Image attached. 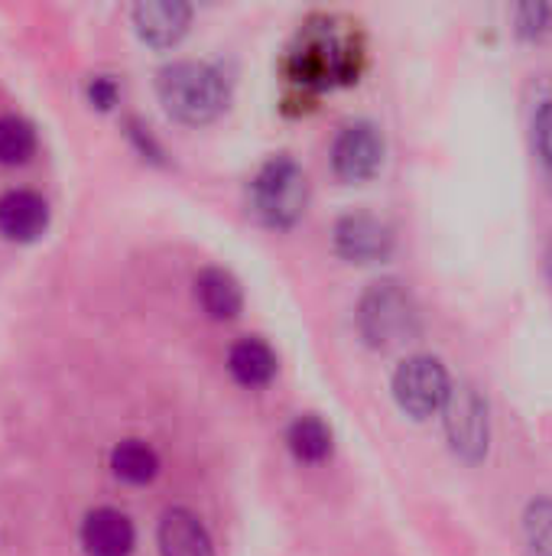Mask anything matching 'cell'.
Here are the masks:
<instances>
[{"label":"cell","instance_id":"obj_14","mask_svg":"<svg viewBox=\"0 0 552 556\" xmlns=\"http://www.w3.org/2000/svg\"><path fill=\"white\" fill-rule=\"evenodd\" d=\"M195 296L202 303V309L211 319H234L244 309V290L234 280V274L221 270V267H205L195 277Z\"/></svg>","mask_w":552,"mask_h":556},{"label":"cell","instance_id":"obj_9","mask_svg":"<svg viewBox=\"0 0 552 556\" xmlns=\"http://www.w3.org/2000/svg\"><path fill=\"white\" fill-rule=\"evenodd\" d=\"M81 547L88 556H130L137 547L133 521L117 508H94L81 521Z\"/></svg>","mask_w":552,"mask_h":556},{"label":"cell","instance_id":"obj_21","mask_svg":"<svg viewBox=\"0 0 552 556\" xmlns=\"http://www.w3.org/2000/svg\"><path fill=\"white\" fill-rule=\"evenodd\" d=\"M117 94H120V88H117V81H114L111 75H94V78L88 81V98H91V104L101 108V111L114 108V104H117Z\"/></svg>","mask_w":552,"mask_h":556},{"label":"cell","instance_id":"obj_6","mask_svg":"<svg viewBox=\"0 0 552 556\" xmlns=\"http://www.w3.org/2000/svg\"><path fill=\"white\" fill-rule=\"evenodd\" d=\"M446 440L462 463H482L491 450V417L488 401L472 384H452L442 407Z\"/></svg>","mask_w":552,"mask_h":556},{"label":"cell","instance_id":"obj_11","mask_svg":"<svg viewBox=\"0 0 552 556\" xmlns=\"http://www.w3.org/2000/svg\"><path fill=\"white\" fill-rule=\"evenodd\" d=\"M49 228V202L33 189H10L0 195V235L7 241H36Z\"/></svg>","mask_w":552,"mask_h":556},{"label":"cell","instance_id":"obj_8","mask_svg":"<svg viewBox=\"0 0 552 556\" xmlns=\"http://www.w3.org/2000/svg\"><path fill=\"white\" fill-rule=\"evenodd\" d=\"M332 244L351 264H377V261L390 257L397 238L384 218H377L371 212H351L335 222Z\"/></svg>","mask_w":552,"mask_h":556},{"label":"cell","instance_id":"obj_16","mask_svg":"<svg viewBox=\"0 0 552 556\" xmlns=\"http://www.w3.org/2000/svg\"><path fill=\"white\" fill-rule=\"evenodd\" d=\"M111 472L127 485H150L159 476V456L140 440H124L111 450Z\"/></svg>","mask_w":552,"mask_h":556},{"label":"cell","instance_id":"obj_17","mask_svg":"<svg viewBox=\"0 0 552 556\" xmlns=\"http://www.w3.org/2000/svg\"><path fill=\"white\" fill-rule=\"evenodd\" d=\"M36 153V130L26 117L3 114L0 117V163L23 166Z\"/></svg>","mask_w":552,"mask_h":556},{"label":"cell","instance_id":"obj_7","mask_svg":"<svg viewBox=\"0 0 552 556\" xmlns=\"http://www.w3.org/2000/svg\"><path fill=\"white\" fill-rule=\"evenodd\" d=\"M384 134L371 121H351L332 143V169L345 182H368L384 166Z\"/></svg>","mask_w":552,"mask_h":556},{"label":"cell","instance_id":"obj_12","mask_svg":"<svg viewBox=\"0 0 552 556\" xmlns=\"http://www.w3.org/2000/svg\"><path fill=\"white\" fill-rule=\"evenodd\" d=\"M156 547L159 556H215V544L205 525L189 508H169L159 518Z\"/></svg>","mask_w":552,"mask_h":556},{"label":"cell","instance_id":"obj_3","mask_svg":"<svg viewBox=\"0 0 552 556\" xmlns=\"http://www.w3.org/2000/svg\"><path fill=\"white\" fill-rule=\"evenodd\" d=\"M309 205V179L303 166L280 153L270 156L251 179V212L267 228H293Z\"/></svg>","mask_w":552,"mask_h":556},{"label":"cell","instance_id":"obj_18","mask_svg":"<svg viewBox=\"0 0 552 556\" xmlns=\"http://www.w3.org/2000/svg\"><path fill=\"white\" fill-rule=\"evenodd\" d=\"M524 541L534 556H552V498H537L527 505Z\"/></svg>","mask_w":552,"mask_h":556},{"label":"cell","instance_id":"obj_15","mask_svg":"<svg viewBox=\"0 0 552 556\" xmlns=\"http://www.w3.org/2000/svg\"><path fill=\"white\" fill-rule=\"evenodd\" d=\"M286 446H290V453H293L299 463L319 466V463H325V459L332 456L335 437H332V427H329L322 417L303 414V417H296V420L290 424V430H286Z\"/></svg>","mask_w":552,"mask_h":556},{"label":"cell","instance_id":"obj_4","mask_svg":"<svg viewBox=\"0 0 552 556\" xmlns=\"http://www.w3.org/2000/svg\"><path fill=\"white\" fill-rule=\"evenodd\" d=\"M358 332L371 349H390L410 339L420 326L416 303L400 280H377L371 283L355 309Z\"/></svg>","mask_w":552,"mask_h":556},{"label":"cell","instance_id":"obj_23","mask_svg":"<svg viewBox=\"0 0 552 556\" xmlns=\"http://www.w3.org/2000/svg\"><path fill=\"white\" fill-rule=\"evenodd\" d=\"M550 186H552V169H550Z\"/></svg>","mask_w":552,"mask_h":556},{"label":"cell","instance_id":"obj_22","mask_svg":"<svg viewBox=\"0 0 552 556\" xmlns=\"http://www.w3.org/2000/svg\"><path fill=\"white\" fill-rule=\"evenodd\" d=\"M547 274H550V280H552V244H550V251H547Z\"/></svg>","mask_w":552,"mask_h":556},{"label":"cell","instance_id":"obj_20","mask_svg":"<svg viewBox=\"0 0 552 556\" xmlns=\"http://www.w3.org/2000/svg\"><path fill=\"white\" fill-rule=\"evenodd\" d=\"M534 147L543 166L552 169V98H547L534 114Z\"/></svg>","mask_w":552,"mask_h":556},{"label":"cell","instance_id":"obj_1","mask_svg":"<svg viewBox=\"0 0 552 556\" xmlns=\"http://www.w3.org/2000/svg\"><path fill=\"white\" fill-rule=\"evenodd\" d=\"M361 59V42L351 33H342L332 20L309 23V29L299 36V46L286 55V78L303 94L322 91L338 81H355Z\"/></svg>","mask_w":552,"mask_h":556},{"label":"cell","instance_id":"obj_10","mask_svg":"<svg viewBox=\"0 0 552 556\" xmlns=\"http://www.w3.org/2000/svg\"><path fill=\"white\" fill-rule=\"evenodd\" d=\"M192 23V7L179 0H150L133 7V29L153 49L176 46Z\"/></svg>","mask_w":552,"mask_h":556},{"label":"cell","instance_id":"obj_13","mask_svg":"<svg viewBox=\"0 0 552 556\" xmlns=\"http://www.w3.org/2000/svg\"><path fill=\"white\" fill-rule=\"evenodd\" d=\"M277 352L264 339H241L228 352V371L244 388H267L277 378Z\"/></svg>","mask_w":552,"mask_h":556},{"label":"cell","instance_id":"obj_5","mask_svg":"<svg viewBox=\"0 0 552 556\" xmlns=\"http://www.w3.org/2000/svg\"><path fill=\"white\" fill-rule=\"evenodd\" d=\"M449 394H452V378L446 365L433 355H410L394 371V401L413 420H426L439 414Z\"/></svg>","mask_w":552,"mask_h":556},{"label":"cell","instance_id":"obj_2","mask_svg":"<svg viewBox=\"0 0 552 556\" xmlns=\"http://www.w3.org/2000/svg\"><path fill=\"white\" fill-rule=\"evenodd\" d=\"M156 94H159L163 108L189 127L211 124L228 108V98H231L224 75L215 65L192 62V59L159 68Z\"/></svg>","mask_w":552,"mask_h":556},{"label":"cell","instance_id":"obj_19","mask_svg":"<svg viewBox=\"0 0 552 556\" xmlns=\"http://www.w3.org/2000/svg\"><path fill=\"white\" fill-rule=\"evenodd\" d=\"M517 33L530 42L552 39V3H524L517 7Z\"/></svg>","mask_w":552,"mask_h":556}]
</instances>
